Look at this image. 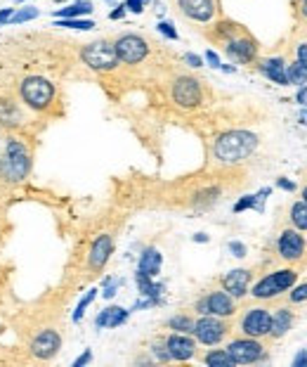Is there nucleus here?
I'll return each instance as SVG.
<instances>
[{"mask_svg": "<svg viewBox=\"0 0 307 367\" xmlns=\"http://www.w3.org/2000/svg\"><path fill=\"white\" fill-rule=\"evenodd\" d=\"M95 296H97V289H90L87 294L80 298L78 301V306H76V310H73V322H78L80 318H83V313H85V308L90 306L92 301H95Z\"/></svg>", "mask_w": 307, "mask_h": 367, "instance_id": "7c9ffc66", "label": "nucleus"}, {"mask_svg": "<svg viewBox=\"0 0 307 367\" xmlns=\"http://www.w3.org/2000/svg\"><path fill=\"white\" fill-rule=\"evenodd\" d=\"M255 204H258V199H255V195H248V197H243L241 202L234 204V211H236V214H241V211H246V209H253Z\"/></svg>", "mask_w": 307, "mask_h": 367, "instance_id": "f704fd0d", "label": "nucleus"}, {"mask_svg": "<svg viewBox=\"0 0 307 367\" xmlns=\"http://www.w3.org/2000/svg\"><path fill=\"white\" fill-rule=\"evenodd\" d=\"M41 12H38V8H22L20 12H15L12 15V20H10V24H24V22H31V20H36Z\"/></svg>", "mask_w": 307, "mask_h": 367, "instance_id": "2f4dec72", "label": "nucleus"}, {"mask_svg": "<svg viewBox=\"0 0 307 367\" xmlns=\"http://www.w3.org/2000/svg\"><path fill=\"white\" fill-rule=\"evenodd\" d=\"M192 334H197V339L201 341V344L215 346L224 339L227 327H224V322L217 320V315H204L201 320L194 322V332Z\"/></svg>", "mask_w": 307, "mask_h": 367, "instance_id": "1a4fd4ad", "label": "nucleus"}, {"mask_svg": "<svg viewBox=\"0 0 307 367\" xmlns=\"http://www.w3.org/2000/svg\"><path fill=\"white\" fill-rule=\"evenodd\" d=\"M260 71L265 74L269 81H274V83L279 85H288L286 83V62L281 57H269L260 64Z\"/></svg>", "mask_w": 307, "mask_h": 367, "instance_id": "aec40b11", "label": "nucleus"}, {"mask_svg": "<svg viewBox=\"0 0 307 367\" xmlns=\"http://www.w3.org/2000/svg\"><path fill=\"white\" fill-rule=\"evenodd\" d=\"M206 62H208L210 67H215V69H220V57H217V53H213V50H206Z\"/></svg>", "mask_w": 307, "mask_h": 367, "instance_id": "a19ab883", "label": "nucleus"}, {"mask_svg": "<svg viewBox=\"0 0 307 367\" xmlns=\"http://www.w3.org/2000/svg\"><path fill=\"white\" fill-rule=\"evenodd\" d=\"M298 102H300V104H307V85H300V92H298Z\"/></svg>", "mask_w": 307, "mask_h": 367, "instance_id": "8fccbe9b", "label": "nucleus"}, {"mask_svg": "<svg viewBox=\"0 0 307 367\" xmlns=\"http://www.w3.org/2000/svg\"><path fill=\"white\" fill-rule=\"evenodd\" d=\"M20 121H22L20 109L12 102H8V99H0V123L3 126H20Z\"/></svg>", "mask_w": 307, "mask_h": 367, "instance_id": "393cba45", "label": "nucleus"}, {"mask_svg": "<svg viewBox=\"0 0 307 367\" xmlns=\"http://www.w3.org/2000/svg\"><path fill=\"white\" fill-rule=\"evenodd\" d=\"M185 62H187L190 67H194V69L204 67V57H199V55H194V53H187V55H185Z\"/></svg>", "mask_w": 307, "mask_h": 367, "instance_id": "4c0bfd02", "label": "nucleus"}, {"mask_svg": "<svg viewBox=\"0 0 307 367\" xmlns=\"http://www.w3.org/2000/svg\"><path fill=\"white\" fill-rule=\"evenodd\" d=\"M298 64L303 67V69L307 71V43H303V46H298Z\"/></svg>", "mask_w": 307, "mask_h": 367, "instance_id": "ea45409f", "label": "nucleus"}, {"mask_svg": "<svg viewBox=\"0 0 307 367\" xmlns=\"http://www.w3.org/2000/svg\"><path fill=\"white\" fill-rule=\"evenodd\" d=\"M303 202H305V204H307V188H305V190H303Z\"/></svg>", "mask_w": 307, "mask_h": 367, "instance_id": "864d4df0", "label": "nucleus"}, {"mask_svg": "<svg viewBox=\"0 0 307 367\" xmlns=\"http://www.w3.org/2000/svg\"><path fill=\"white\" fill-rule=\"evenodd\" d=\"M15 3H31V0H15Z\"/></svg>", "mask_w": 307, "mask_h": 367, "instance_id": "5fc2aeb1", "label": "nucleus"}, {"mask_svg": "<svg viewBox=\"0 0 307 367\" xmlns=\"http://www.w3.org/2000/svg\"><path fill=\"white\" fill-rule=\"evenodd\" d=\"M178 5L192 22L206 24L215 17V0H178Z\"/></svg>", "mask_w": 307, "mask_h": 367, "instance_id": "ddd939ff", "label": "nucleus"}, {"mask_svg": "<svg viewBox=\"0 0 307 367\" xmlns=\"http://www.w3.org/2000/svg\"><path fill=\"white\" fill-rule=\"evenodd\" d=\"M168 327L175 329V332L192 334V332H194V320L187 318V315H175V318L168 320Z\"/></svg>", "mask_w": 307, "mask_h": 367, "instance_id": "c756f323", "label": "nucleus"}, {"mask_svg": "<svg viewBox=\"0 0 307 367\" xmlns=\"http://www.w3.org/2000/svg\"><path fill=\"white\" fill-rule=\"evenodd\" d=\"M80 60H83L92 71H111L121 64L114 43H109V41L87 43V46L80 50Z\"/></svg>", "mask_w": 307, "mask_h": 367, "instance_id": "7ed1b4c3", "label": "nucleus"}, {"mask_svg": "<svg viewBox=\"0 0 307 367\" xmlns=\"http://www.w3.org/2000/svg\"><path fill=\"white\" fill-rule=\"evenodd\" d=\"M277 185H279L281 190H286V192H293V190H296V183H291V180H286V178H279Z\"/></svg>", "mask_w": 307, "mask_h": 367, "instance_id": "a18cd8bd", "label": "nucleus"}, {"mask_svg": "<svg viewBox=\"0 0 307 367\" xmlns=\"http://www.w3.org/2000/svg\"><path fill=\"white\" fill-rule=\"evenodd\" d=\"M111 251H114V242H111L109 235H99V237L92 242L90 247V268H104V263L109 261Z\"/></svg>", "mask_w": 307, "mask_h": 367, "instance_id": "f3484780", "label": "nucleus"}, {"mask_svg": "<svg viewBox=\"0 0 307 367\" xmlns=\"http://www.w3.org/2000/svg\"><path fill=\"white\" fill-rule=\"evenodd\" d=\"M109 3H111V0H109Z\"/></svg>", "mask_w": 307, "mask_h": 367, "instance_id": "6e6d98bb", "label": "nucleus"}, {"mask_svg": "<svg viewBox=\"0 0 307 367\" xmlns=\"http://www.w3.org/2000/svg\"><path fill=\"white\" fill-rule=\"evenodd\" d=\"M269 325H272V315L265 308H250L241 320V329L246 337L260 339L269 334Z\"/></svg>", "mask_w": 307, "mask_h": 367, "instance_id": "9b49d317", "label": "nucleus"}, {"mask_svg": "<svg viewBox=\"0 0 307 367\" xmlns=\"http://www.w3.org/2000/svg\"><path fill=\"white\" fill-rule=\"evenodd\" d=\"M137 287H140L142 296L161 301V294H164V284H154L149 275H142V272H137Z\"/></svg>", "mask_w": 307, "mask_h": 367, "instance_id": "b1692460", "label": "nucleus"}, {"mask_svg": "<svg viewBox=\"0 0 307 367\" xmlns=\"http://www.w3.org/2000/svg\"><path fill=\"white\" fill-rule=\"evenodd\" d=\"M152 353H154L156 358L161 360V363H168V360H173V358H171V353H168V346H166V341H161V344H154Z\"/></svg>", "mask_w": 307, "mask_h": 367, "instance_id": "72a5a7b5", "label": "nucleus"}, {"mask_svg": "<svg viewBox=\"0 0 307 367\" xmlns=\"http://www.w3.org/2000/svg\"><path fill=\"white\" fill-rule=\"evenodd\" d=\"M208 301V315H217V318H229L234 313V301L227 291H213L210 296H206Z\"/></svg>", "mask_w": 307, "mask_h": 367, "instance_id": "a211bd4d", "label": "nucleus"}, {"mask_svg": "<svg viewBox=\"0 0 307 367\" xmlns=\"http://www.w3.org/2000/svg\"><path fill=\"white\" fill-rule=\"evenodd\" d=\"M173 99L180 107H197L201 102V85L192 76H180L173 85Z\"/></svg>", "mask_w": 307, "mask_h": 367, "instance_id": "9d476101", "label": "nucleus"}, {"mask_svg": "<svg viewBox=\"0 0 307 367\" xmlns=\"http://www.w3.org/2000/svg\"><path fill=\"white\" fill-rule=\"evenodd\" d=\"M95 10L92 8V3H87V0H73L69 8H62L55 12V17L57 20H71V17H87L90 12Z\"/></svg>", "mask_w": 307, "mask_h": 367, "instance_id": "5701e85b", "label": "nucleus"}, {"mask_svg": "<svg viewBox=\"0 0 307 367\" xmlns=\"http://www.w3.org/2000/svg\"><path fill=\"white\" fill-rule=\"evenodd\" d=\"M125 12H128V10H125V5H118V8L116 10H111L109 12V20H123V17H125Z\"/></svg>", "mask_w": 307, "mask_h": 367, "instance_id": "c03bdc74", "label": "nucleus"}, {"mask_svg": "<svg viewBox=\"0 0 307 367\" xmlns=\"http://www.w3.org/2000/svg\"><path fill=\"white\" fill-rule=\"evenodd\" d=\"M31 171V157L29 149L20 140H10L5 145V154L0 159V178L8 183H22Z\"/></svg>", "mask_w": 307, "mask_h": 367, "instance_id": "f03ea898", "label": "nucleus"}, {"mask_svg": "<svg viewBox=\"0 0 307 367\" xmlns=\"http://www.w3.org/2000/svg\"><path fill=\"white\" fill-rule=\"evenodd\" d=\"M116 287H118V282H109L106 279V287H104V298H111L116 294Z\"/></svg>", "mask_w": 307, "mask_h": 367, "instance_id": "49530a36", "label": "nucleus"}, {"mask_svg": "<svg viewBox=\"0 0 307 367\" xmlns=\"http://www.w3.org/2000/svg\"><path fill=\"white\" fill-rule=\"evenodd\" d=\"M224 46H227L224 48L227 55L236 62V64H248V62H253L255 55H258V43H255L253 36H248L243 29L231 34L229 39L224 41Z\"/></svg>", "mask_w": 307, "mask_h": 367, "instance_id": "39448f33", "label": "nucleus"}, {"mask_svg": "<svg viewBox=\"0 0 307 367\" xmlns=\"http://www.w3.org/2000/svg\"><path fill=\"white\" fill-rule=\"evenodd\" d=\"M12 15H15V10H12V8H3V10H0V27H5V24H10Z\"/></svg>", "mask_w": 307, "mask_h": 367, "instance_id": "79ce46f5", "label": "nucleus"}, {"mask_svg": "<svg viewBox=\"0 0 307 367\" xmlns=\"http://www.w3.org/2000/svg\"><path fill=\"white\" fill-rule=\"evenodd\" d=\"M92 360V351H85L83 356H78L76 360H73V367H83V365H87Z\"/></svg>", "mask_w": 307, "mask_h": 367, "instance_id": "37998d69", "label": "nucleus"}, {"mask_svg": "<svg viewBox=\"0 0 307 367\" xmlns=\"http://www.w3.org/2000/svg\"><path fill=\"white\" fill-rule=\"evenodd\" d=\"M279 254L284 256L286 261H296L303 256V249H305V242L303 237L296 233V230H286V233H281L279 237Z\"/></svg>", "mask_w": 307, "mask_h": 367, "instance_id": "dca6fc26", "label": "nucleus"}, {"mask_svg": "<svg viewBox=\"0 0 307 367\" xmlns=\"http://www.w3.org/2000/svg\"><path fill=\"white\" fill-rule=\"evenodd\" d=\"M156 29H159L161 36H166V39H171V41H178L180 39L178 31H175V27H173L171 22H159V27H156Z\"/></svg>", "mask_w": 307, "mask_h": 367, "instance_id": "473e14b6", "label": "nucleus"}, {"mask_svg": "<svg viewBox=\"0 0 307 367\" xmlns=\"http://www.w3.org/2000/svg\"><path fill=\"white\" fill-rule=\"evenodd\" d=\"M194 242H208V235H204V233L194 235Z\"/></svg>", "mask_w": 307, "mask_h": 367, "instance_id": "603ef678", "label": "nucleus"}, {"mask_svg": "<svg viewBox=\"0 0 307 367\" xmlns=\"http://www.w3.org/2000/svg\"><path fill=\"white\" fill-rule=\"evenodd\" d=\"M55 27L76 29V31H90V29H95V22L85 20V17H71V20H55Z\"/></svg>", "mask_w": 307, "mask_h": 367, "instance_id": "a878e982", "label": "nucleus"}, {"mask_svg": "<svg viewBox=\"0 0 307 367\" xmlns=\"http://www.w3.org/2000/svg\"><path fill=\"white\" fill-rule=\"evenodd\" d=\"M305 365H307V353L300 351L296 356V360H293V367H305Z\"/></svg>", "mask_w": 307, "mask_h": 367, "instance_id": "de8ad7c7", "label": "nucleus"}, {"mask_svg": "<svg viewBox=\"0 0 307 367\" xmlns=\"http://www.w3.org/2000/svg\"><path fill=\"white\" fill-rule=\"evenodd\" d=\"M293 325V315H291V310H286V308H281L277 310V313L272 315V325H269V334L272 337H284V334L291 329Z\"/></svg>", "mask_w": 307, "mask_h": 367, "instance_id": "4be33fe9", "label": "nucleus"}, {"mask_svg": "<svg viewBox=\"0 0 307 367\" xmlns=\"http://www.w3.org/2000/svg\"><path fill=\"white\" fill-rule=\"evenodd\" d=\"M22 99L31 109H48L55 99V85L43 76H29L22 81Z\"/></svg>", "mask_w": 307, "mask_h": 367, "instance_id": "20e7f679", "label": "nucleus"}, {"mask_svg": "<svg viewBox=\"0 0 307 367\" xmlns=\"http://www.w3.org/2000/svg\"><path fill=\"white\" fill-rule=\"evenodd\" d=\"M229 251L234 254L236 258H241V256H246V247L241 244V242H229Z\"/></svg>", "mask_w": 307, "mask_h": 367, "instance_id": "58836bf2", "label": "nucleus"}, {"mask_svg": "<svg viewBox=\"0 0 307 367\" xmlns=\"http://www.w3.org/2000/svg\"><path fill=\"white\" fill-rule=\"evenodd\" d=\"M286 83L288 85H305L307 83V71L298 64V62L286 67Z\"/></svg>", "mask_w": 307, "mask_h": 367, "instance_id": "bb28decb", "label": "nucleus"}, {"mask_svg": "<svg viewBox=\"0 0 307 367\" xmlns=\"http://www.w3.org/2000/svg\"><path fill=\"white\" fill-rule=\"evenodd\" d=\"M166 346H168V353H171L173 360H192L194 358V351H197V344H194V339H190L187 334L178 332L173 334V337L166 339Z\"/></svg>", "mask_w": 307, "mask_h": 367, "instance_id": "4468645a", "label": "nucleus"}, {"mask_svg": "<svg viewBox=\"0 0 307 367\" xmlns=\"http://www.w3.org/2000/svg\"><path fill=\"white\" fill-rule=\"evenodd\" d=\"M206 365H210V367H231L234 365V360H231V356L227 351H210V353H206Z\"/></svg>", "mask_w": 307, "mask_h": 367, "instance_id": "cd10ccee", "label": "nucleus"}, {"mask_svg": "<svg viewBox=\"0 0 307 367\" xmlns=\"http://www.w3.org/2000/svg\"><path fill=\"white\" fill-rule=\"evenodd\" d=\"M293 284H296V272L293 270H277V272H272V275L262 277L260 282L253 287L250 294H253L255 298H272V296L281 294V291L291 289Z\"/></svg>", "mask_w": 307, "mask_h": 367, "instance_id": "423d86ee", "label": "nucleus"}, {"mask_svg": "<svg viewBox=\"0 0 307 367\" xmlns=\"http://www.w3.org/2000/svg\"><path fill=\"white\" fill-rule=\"evenodd\" d=\"M197 310H199L201 315H208V301H206V298H201V301L197 303Z\"/></svg>", "mask_w": 307, "mask_h": 367, "instance_id": "09e8293b", "label": "nucleus"}, {"mask_svg": "<svg viewBox=\"0 0 307 367\" xmlns=\"http://www.w3.org/2000/svg\"><path fill=\"white\" fill-rule=\"evenodd\" d=\"M161 263H164V258H161V254L156 251V249H144L137 272L149 275V277H156V275H159V270H161Z\"/></svg>", "mask_w": 307, "mask_h": 367, "instance_id": "412c9836", "label": "nucleus"}, {"mask_svg": "<svg viewBox=\"0 0 307 367\" xmlns=\"http://www.w3.org/2000/svg\"><path fill=\"white\" fill-rule=\"evenodd\" d=\"M291 301H293V303H303V301H307V282L298 284V287L291 291Z\"/></svg>", "mask_w": 307, "mask_h": 367, "instance_id": "c9c22d12", "label": "nucleus"}, {"mask_svg": "<svg viewBox=\"0 0 307 367\" xmlns=\"http://www.w3.org/2000/svg\"><path fill=\"white\" fill-rule=\"evenodd\" d=\"M291 223L298 230H307V204L305 202H296L291 207Z\"/></svg>", "mask_w": 307, "mask_h": 367, "instance_id": "c85d7f7f", "label": "nucleus"}, {"mask_svg": "<svg viewBox=\"0 0 307 367\" xmlns=\"http://www.w3.org/2000/svg\"><path fill=\"white\" fill-rule=\"evenodd\" d=\"M300 15L307 20V0H300Z\"/></svg>", "mask_w": 307, "mask_h": 367, "instance_id": "3c124183", "label": "nucleus"}, {"mask_svg": "<svg viewBox=\"0 0 307 367\" xmlns=\"http://www.w3.org/2000/svg\"><path fill=\"white\" fill-rule=\"evenodd\" d=\"M125 10L133 12V15H142L144 12V5H147V0H125Z\"/></svg>", "mask_w": 307, "mask_h": 367, "instance_id": "e433bc0d", "label": "nucleus"}, {"mask_svg": "<svg viewBox=\"0 0 307 367\" xmlns=\"http://www.w3.org/2000/svg\"><path fill=\"white\" fill-rule=\"evenodd\" d=\"M62 348V337L55 329H43V332L31 341V353L38 360H50L59 353Z\"/></svg>", "mask_w": 307, "mask_h": 367, "instance_id": "f8f14e48", "label": "nucleus"}, {"mask_svg": "<svg viewBox=\"0 0 307 367\" xmlns=\"http://www.w3.org/2000/svg\"><path fill=\"white\" fill-rule=\"evenodd\" d=\"M128 315H130V310H125L121 306H111V308H104L102 313L97 315L95 325L99 329H104V327H118V325H123V322L128 320Z\"/></svg>", "mask_w": 307, "mask_h": 367, "instance_id": "6ab92c4d", "label": "nucleus"}, {"mask_svg": "<svg viewBox=\"0 0 307 367\" xmlns=\"http://www.w3.org/2000/svg\"><path fill=\"white\" fill-rule=\"evenodd\" d=\"M227 353L234 360V365H248V363H258V360L265 358V351H262V344H258L253 337L248 339H236L227 346Z\"/></svg>", "mask_w": 307, "mask_h": 367, "instance_id": "6e6552de", "label": "nucleus"}, {"mask_svg": "<svg viewBox=\"0 0 307 367\" xmlns=\"http://www.w3.org/2000/svg\"><path fill=\"white\" fill-rule=\"evenodd\" d=\"M116 55H118V62L121 64H140V62L149 55V46L142 36H135V34H125L121 36L116 43Z\"/></svg>", "mask_w": 307, "mask_h": 367, "instance_id": "0eeeda50", "label": "nucleus"}, {"mask_svg": "<svg viewBox=\"0 0 307 367\" xmlns=\"http://www.w3.org/2000/svg\"><path fill=\"white\" fill-rule=\"evenodd\" d=\"M248 282H250V272L243 270V268L229 270L227 275L222 277L224 291H227L229 296H234V298H241L243 294H246V291H248Z\"/></svg>", "mask_w": 307, "mask_h": 367, "instance_id": "2eb2a0df", "label": "nucleus"}, {"mask_svg": "<svg viewBox=\"0 0 307 367\" xmlns=\"http://www.w3.org/2000/svg\"><path fill=\"white\" fill-rule=\"evenodd\" d=\"M258 147V138L248 130H229V133L220 135L215 140V159H220L222 164H239L246 157L255 152Z\"/></svg>", "mask_w": 307, "mask_h": 367, "instance_id": "f257e3e1", "label": "nucleus"}]
</instances>
